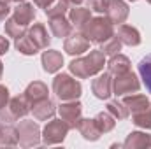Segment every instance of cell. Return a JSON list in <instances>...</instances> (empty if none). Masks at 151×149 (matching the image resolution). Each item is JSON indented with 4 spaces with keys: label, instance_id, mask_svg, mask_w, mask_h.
Here are the masks:
<instances>
[{
    "label": "cell",
    "instance_id": "1",
    "mask_svg": "<svg viewBox=\"0 0 151 149\" xmlns=\"http://www.w3.org/2000/svg\"><path fill=\"white\" fill-rule=\"evenodd\" d=\"M47 42H49V39L46 35L44 27H42V25H35L27 35L18 37L16 46H18V49H19L21 53H25V54H34V53H37L40 47H44Z\"/></svg>",
    "mask_w": 151,
    "mask_h": 149
},
{
    "label": "cell",
    "instance_id": "2",
    "mask_svg": "<svg viewBox=\"0 0 151 149\" xmlns=\"http://www.w3.org/2000/svg\"><path fill=\"white\" fill-rule=\"evenodd\" d=\"M104 65V54L99 53V51H93L88 58L84 60H77L70 63V70L79 77H86V75H91L95 72H99Z\"/></svg>",
    "mask_w": 151,
    "mask_h": 149
},
{
    "label": "cell",
    "instance_id": "3",
    "mask_svg": "<svg viewBox=\"0 0 151 149\" xmlns=\"http://www.w3.org/2000/svg\"><path fill=\"white\" fill-rule=\"evenodd\" d=\"M53 90H55V93H56L60 98H63V100L76 98V97H79V93H81L79 82H76L74 79H70L69 75H65V74L58 75V77L55 79Z\"/></svg>",
    "mask_w": 151,
    "mask_h": 149
},
{
    "label": "cell",
    "instance_id": "4",
    "mask_svg": "<svg viewBox=\"0 0 151 149\" xmlns=\"http://www.w3.org/2000/svg\"><path fill=\"white\" fill-rule=\"evenodd\" d=\"M84 28H86V37L90 39V40H93V42H104V40H107V39L113 35V27L104 18L93 19Z\"/></svg>",
    "mask_w": 151,
    "mask_h": 149
},
{
    "label": "cell",
    "instance_id": "5",
    "mask_svg": "<svg viewBox=\"0 0 151 149\" xmlns=\"http://www.w3.org/2000/svg\"><path fill=\"white\" fill-rule=\"evenodd\" d=\"M114 90H116V95H123V93H128V91H137L139 90V82L135 79V75L130 74V72H125V75L119 74L116 82H114Z\"/></svg>",
    "mask_w": 151,
    "mask_h": 149
},
{
    "label": "cell",
    "instance_id": "6",
    "mask_svg": "<svg viewBox=\"0 0 151 149\" xmlns=\"http://www.w3.org/2000/svg\"><path fill=\"white\" fill-rule=\"evenodd\" d=\"M65 133H67V125L62 121H53L46 126L44 139H46V142H58L65 137Z\"/></svg>",
    "mask_w": 151,
    "mask_h": 149
},
{
    "label": "cell",
    "instance_id": "7",
    "mask_svg": "<svg viewBox=\"0 0 151 149\" xmlns=\"http://www.w3.org/2000/svg\"><path fill=\"white\" fill-rule=\"evenodd\" d=\"M107 12H109V16H111L113 21L121 23V21L127 18L128 9H127V5H125L123 2H119V0H111V2H109V7H107Z\"/></svg>",
    "mask_w": 151,
    "mask_h": 149
},
{
    "label": "cell",
    "instance_id": "8",
    "mask_svg": "<svg viewBox=\"0 0 151 149\" xmlns=\"http://www.w3.org/2000/svg\"><path fill=\"white\" fill-rule=\"evenodd\" d=\"M34 16H35L34 7H32V5H28V4H25V5H21V7H18V9H16V14H14V18H12V19H14L18 25L27 27V25L34 19Z\"/></svg>",
    "mask_w": 151,
    "mask_h": 149
},
{
    "label": "cell",
    "instance_id": "9",
    "mask_svg": "<svg viewBox=\"0 0 151 149\" xmlns=\"http://www.w3.org/2000/svg\"><path fill=\"white\" fill-rule=\"evenodd\" d=\"M65 49L70 54H79V53H83V51L88 49V40L83 37V35H72L70 39H67Z\"/></svg>",
    "mask_w": 151,
    "mask_h": 149
},
{
    "label": "cell",
    "instance_id": "10",
    "mask_svg": "<svg viewBox=\"0 0 151 149\" xmlns=\"http://www.w3.org/2000/svg\"><path fill=\"white\" fill-rule=\"evenodd\" d=\"M93 91L99 98H107L111 95V79L109 75H102L93 82Z\"/></svg>",
    "mask_w": 151,
    "mask_h": 149
},
{
    "label": "cell",
    "instance_id": "11",
    "mask_svg": "<svg viewBox=\"0 0 151 149\" xmlns=\"http://www.w3.org/2000/svg\"><path fill=\"white\" fill-rule=\"evenodd\" d=\"M62 62H63V58H62L58 53H55V51H47V53L42 56V63H44V69H46L47 72H55V70L62 65Z\"/></svg>",
    "mask_w": 151,
    "mask_h": 149
},
{
    "label": "cell",
    "instance_id": "12",
    "mask_svg": "<svg viewBox=\"0 0 151 149\" xmlns=\"http://www.w3.org/2000/svg\"><path fill=\"white\" fill-rule=\"evenodd\" d=\"M70 19L77 28H84L86 23H90V11L86 9H74L70 12Z\"/></svg>",
    "mask_w": 151,
    "mask_h": 149
},
{
    "label": "cell",
    "instance_id": "13",
    "mask_svg": "<svg viewBox=\"0 0 151 149\" xmlns=\"http://www.w3.org/2000/svg\"><path fill=\"white\" fill-rule=\"evenodd\" d=\"M139 72H141L142 79H144L146 88L151 91V54L146 56L144 60H141V63H139Z\"/></svg>",
    "mask_w": 151,
    "mask_h": 149
},
{
    "label": "cell",
    "instance_id": "14",
    "mask_svg": "<svg viewBox=\"0 0 151 149\" xmlns=\"http://www.w3.org/2000/svg\"><path fill=\"white\" fill-rule=\"evenodd\" d=\"M119 37H121L123 42H127V44H130V46H132V44H134V46L139 44V34H137L134 28L127 27V25L119 28Z\"/></svg>",
    "mask_w": 151,
    "mask_h": 149
},
{
    "label": "cell",
    "instance_id": "15",
    "mask_svg": "<svg viewBox=\"0 0 151 149\" xmlns=\"http://www.w3.org/2000/svg\"><path fill=\"white\" fill-rule=\"evenodd\" d=\"M127 105H130V109L134 112H139V111H146L148 109V100L146 97L142 95H137V97H132V98H127L125 100Z\"/></svg>",
    "mask_w": 151,
    "mask_h": 149
},
{
    "label": "cell",
    "instance_id": "16",
    "mask_svg": "<svg viewBox=\"0 0 151 149\" xmlns=\"http://www.w3.org/2000/svg\"><path fill=\"white\" fill-rule=\"evenodd\" d=\"M109 70H111V72H114V74L118 72V75L128 72V60H127L125 56L113 58V60H111V63H109Z\"/></svg>",
    "mask_w": 151,
    "mask_h": 149
},
{
    "label": "cell",
    "instance_id": "17",
    "mask_svg": "<svg viewBox=\"0 0 151 149\" xmlns=\"http://www.w3.org/2000/svg\"><path fill=\"white\" fill-rule=\"evenodd\" d=\"M34 112H35V116H37L39 119H42V117H46V116H51V114L55 112V109H53V104H51L49 100L42 98V100H40V104L35 105Z\"/></svg>",
    "mask_w": 151,
    "mask_h": 149
},
{
    "label": "cell",
    "instance_id": "18",
    "mask_svg": "<svg viewBox=\"0 0 151 149\" xmlns=\"http://www.w3.org/2000/svg\"><path fill=\"white\" fill-rule=\"evenodd\" d=\"M81 112V105L79 104H70V105H62L60 114L63 116V119H76Z\"/></svg>",
    "mask_w": 151,
    "mask_h": 149
},
{
    "label": "cell",
    "instance_id": "19",
    "mask_svg": "<svg viewBox=\"0 0 151 149\" xmlns=\"http://www.w3.org/2000/svg\"><path fill=\"white\" fill-rule=\"evenodd\" d=\"M109 2H111V0H90V7H91L93 11L104 12V11H107Z\"/></svg>",
    "mask_w": 151,
    "mask_h": 149
},
{
    "label": "cell",
    "instance_id": "20",
    "mask_svg": "<svg viewBox=\"0 0 151 149\" xmlns=\"http://www.w3.org/2000/svg\"><path fill=\"white\" fill-rule=\"evenodd\" d=\"M119 46H121V44H119V40H118V39H113L109 44H106V46H104V51H102V53L114 54L116 51H119Z\"/></svg>",
    "mask_w": 151,
    "mask_h": 149
},
{
    "label": "cell",
    "instance_id": "21",
    "mask_svg": "<svg viewBox=\"0 0 151 149\" xmlns=\"http://www.w3.org/2000/svg\"><path fill=\"white\" fill-rule=\"evenodd\" d=\"M135 123L141 126H150L151 128V114H135Z\"/></svg>",
    "mask_w": 151,
    "mask_h": 149
},
{
    "label": "cell",
    "instance_id": "22",
    "mask_svg": "<svg viewBox=\"0 0 151 149\" xmlns=\"http://www.w3.org/2000/svg\"><path fill=\"white\" fill-rule=\"evenodd\" d=\"M7 12H9V7H7V4L0 0V19H2V18H5V16H7Z\"/></svg>",
    "mask_w": 151,
    "mask_h": 149
},
{
    "label": "cell",
    "instance_id": "23",
    "mask_svg": "<svg viewBox=\"0 0 151 149\" xmlns=\"http://www.w3.org/2000/svg\"><path fill=\"white\" fill-rule=\"evenodd\" d=\"M5 102H7V90L0 86V107H2Z\"/></svg>",
    "mask_w": 151,
    "mask_h": 149
},
{
    "label": "cell",
    "instance_id": "24",
    "mask_svg": "<svg viewBox=\"0 0 151 149\" xmlns=\"http://www.w3.org/2000/svg\"><path fill=\"white\" fill-rule=\"evenodd\" d=\"M7 47H9V42H7L5 39L0 37V54H2V53H5V51H7Z\"/></svg>",
    "mask_w": 151,
    "mask_h": 149
},
{
    "label": "cell",
    "instance_id": "25",
    "mask_svg": "<svg viewBox=\"0 0 151 149\" xmlns=\"http://www.w3.org/2000/svg\"><path fill=\"white\" fill-rule=\"evenodd\" d=\"M51 2H53V0H35V4H37V5H40V7H46V9H47V5H49Z\"/></svg>",
    "mask_w": 151,
    "mask_h": 149
},
{
    "label": "cell",
    "instance_id": "26",
    "mask_svg": "<svg viewBox=\"0 0 151 149\" xmlns=\"http://www.w3.org/2000/svg\"><path fill=\"white\" fill-rule=\"evenodd\" d=\"M63 2H67V4H81V0H63Z\"/></svg>",
    "mask_w": 151,
    "mask_h": 149
},
{
    "label": "cell",
    "instance_id": "27",
    "mask_svg": "<svg viewBox=\"0 0 151 149\" xmlns=\"http://www.w3.org/2000/svg\"><path fill=\"white\" fill-rule=\"evenodd\" d=\"M0 74H2V63H0Z\"/></svg>",
    "mask_w": 151,
    "mask_h": 149
},
{
    "label": "cell",
    "instance_id": "28",
    "mask_svg": "<svg viewBox=\"0 0 151 149\" xmlns=\"http://www.w3.org/2000/svg\"><path fill=\"white\" fill-rule=\"evenodd\" d=\"M14 2H18V0H14Z\"/></svg>",
    "mask_w": 151,
    "mask_h": 149
},
{
    "label": "cell",
    "instance_id": "29",
    "mask_svg": "<svg viewBox=\"0 0 151 149\" xmlns=\"http://www.w3.org/2000/svg\"><path fill=\"white\" fill-rule=\"evenodd\" d=\"M150 2H151V0H150Z\"/></svg>",
    "mask_w": 151,
    "mask_h": 149
}]
</instances>
